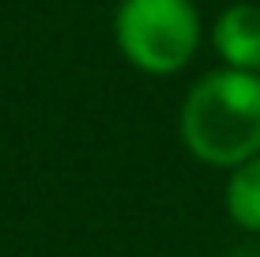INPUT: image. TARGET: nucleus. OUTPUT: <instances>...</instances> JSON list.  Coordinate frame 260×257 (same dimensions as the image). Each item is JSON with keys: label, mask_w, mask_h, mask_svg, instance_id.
Instances as JSON below:
<instances>
[{"label": "nucleus", "mask_w": 260, "mask_h": 257, "mask_svg": "<svg viewBox=\"0 0 260 257\" xmlns=\"http://www.w3.org/2000/svg\"><path fill=\"white\" fill-rule=\"evenodd\" d=\"M222 208H226L230 223H234L238 231L260 235V155L245 159L234 170H226Z\"/></svg>", "instance_id": "20e7f679"}, {"label": "nucleus", "mask_w": 260, "mask_h": 257, "mask_svg": "<svg viewBox=\"0 0 260 257\" xmlns=\"http://www.w3.org/2000/svg\"><path fill=\"white\" fill-rule=\"evenodd\" d=\"M177 136L196 163L234 170L260 155V76L211 68L185 91Z\"/></svg>", "instance_id": "f257e3e1"}, {"label": "nucleus", "mask_w": 260, "mask_h": 257, "mask_svg": "<svg viewBox=\"0 0 260 257\" xmlns=\"http://www.w3.org/2000/svg\"><path fill=\"white\" fill-rule=\"evenodd\" d=\"M117 53L143 76H177L204 46L196 0H121L113 12Z\"/></svg>", "instance_id": "f03ea898"}, {"label": "nucleus", "mask_w": 260, "mask_h": 257, "mask_svg": "<svg viewBox=\"0 0 260 257\" xmlns=\"http://www.w3.org/2000/svg\"><path fill=\"white\" fill-rule=\"evenodd\" d=\"M208 42L222 68L260 76V4H253V0L226 4L211 19Z\"/></svg>", "instance_id": "7ed1b4c3"}]
</instances>
